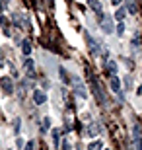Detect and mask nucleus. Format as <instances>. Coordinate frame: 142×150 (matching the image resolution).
Wrapping results in <instances>:
<instances>
[{
    "mask_svg": "<svg viewBox=\"0 0 142 150\" xmlns=\"http://www.w3.org/2000/svg\"><path fill=\"white\" fill-rule=\"evenodd\" d=\"M99 131H101V129H99L97 123H92V125H88V134H90V137H95V134H99Z\"/></svg>",
    "mask_w": 142,
    "mask_h": 150,
    "instance_id": "9",
    "label": "nucleus"
},
{
    "mask_svg": "<svg viewBox=\"0 0 142 150\" xmlns=\"http://www.w3.org/2000/svg\"><path fill=\"white\" fill-rule=\"evenodd\" d=\"M105 150H109V148H105Z\"/></svg>",
    "mask_w": 142,
    "mask_h": 150,
    "instance_id": "27",
    "label": "nucleus"
},
{
    "mask_svg": "<svg viewBox=\"0 0 142 150\" xmlns=\"http://www.w3.org/2000/svg\"><path fill=\"white\" fill-rule=\"evenodd\" d=\"M16 146H18V148H23L25 144H23V140H22V139H18V140H16Z\"/></svg>",
    "mask_w": 142,
    "mask_h": 150,
    "instance_id": "23",
    "label": "nucleus"
},
{
    "mask_svg": "<svg viewBox=\"0 0 142 150\" xmlns=\"http://www.w3.org/2000/svg\"><path fill=\"white\" fill-rule=\"evenodd\" d=\"M22 53L25 57L31 55V43H29V41H23V43H22Z\"/></svg>",
    "mask_w": 142,
    "mask_h": 150,
    "instance_id": "13",
    "label": "nucleus"
},
{
    "mask_svg": "<svg viewBox=\"0 0 142 150\" xmlns=\"http://www.w3.org/2000/svg\"><path fill=\"white\" fill-rule=\"evenodd\" d=\"M0 64H2V51H0Z\"/></svg>",
    "mask_w": 142,
    "mask_h": 150,
    "instance_id": "25",
    "label": "nucleus"
},
{
    "mask_svg": "<svg viewBox=\"0 0 142 150\" xmlns=\"http://www.w3.org/2000/svg\"><path fill=\"white\" fill-rule=\"evenodd\" d=\"M123 31H125V23H123V22H119V25H117V33H119V35H123Z\"/></svg>",
    "mask_w": 142,
    "mask_h": 150,
    "instance_id": "21",
    "label": "nucleus"
},
{
    "mask_svg": "<svg viewBox=\"0 0 142 150\" xmlns=\"http://www.w3.org/2000/svg\"><path fill=\"white\" fill-rule=\"evenodd\" d=\"M74 92H76V96H78V98H82V100L88 98V92H86V88H84V84L80 82V80L74 82Z\"/></svg>",
    "mask_w": 142,
    "mask_h": 150,
    "instance_id": "6",
    "label": "nucleus"
},
{
    "mask_svg": "<svg viewBox=\"0 0 142 150\" xmlns=\"http://www.w3.org/2000/svg\"><path fill=\"white\" fill-rule=\"evenodd\" d=\"M0 86H2V90H4V94H8V96L14 92V82H12V78H8V76L0 78Z\"/></svg>",
    "mask_w": 142,
    "mask_h": 150,
    "instance_id": "2",
    "label": "nucleus"
},
{
    "mask_svg": "<svg viewBox=\"0 0 142 150\" xmlns=\"http://www.w3.org/2000/svg\"><path fill=\"white\" fill-rule=\"evenodd\" d=\"M20 127H22V119L16 117L14 119V134H20Z\"/></svg>",
    "mask_w": 142,
    "mask_h": 150,
    "instance_id": "17",
    "label": "nucleus"
},
{
    "mask_svg": "<svg viewBox=\"0 0 142 150\" xmlns=\"http://www.w3.org/2000/svg\"><path fill=\"white\" fill-rule=\"evenodd\" d=\"M92 90H93V96L97 98V101H99V103H103V101H105V96H103V92H101V88H99L97 80H92Z\"/></svg>",
    "mask_w": 142,
    "mask_h": 150,
    "instance_id": "5",
    "label": "nucleus"
},
{
    "mask_svg": "<svg viewBox=\"0 0 142 150\" xmlns=\"http://www.w3.org/2000/svg\"><path fill=\"white\" fill-rule=\"evenodd\" d=\"M88 150H103V142L101 140H93L88 144Z\"/></svg>",
    "mask_w": 142,
    "mask_h": 150,
    "instance_id": "11",
    "label": "nucleus"
},
{
    "mask_svg": "<svg viewBox=\"0 0 142 150\" xmlns=\"http://www.w3.org/2000/svg\"><path fill=\"white\" fill-rule=\"evenodd\" d=\"M126 12H129V14H136V4H134V0H126Z\"/></svg>",
    "mask_w": 142,
    "mask_h": 150,
    "instance_id": "15",
    "label": "nucleus"
},
{
    "mask_svg": "<svg viewBox=\"0 0 142 150\" xmlns=\"http://www.w3.org/2000/svg\"><path fill=\"white\" fill-rule=\"evenodd\" d=\"M111 2H113V4H115V6H119V4H121V2H123V0H111Z\"/></svg>",
    "mask_w": 142,
    "mask_h": 150,
    "instance_id": "24",
    "label": "nucleus"
},
{
    "mask_svg": "<svg viewBox=\"0 0 142 150\" xmlns=\"http://www.w3.org/2000/svg\"><path fill=\"white\" fill-rule=\"evenodd\" d=\"M99 25H101V29H103L105 33H113V20H111L109 16L101 18V20H99Z\"/></svg>",
    "mask_w": 142,
    "mask_h": 150,
    "instance_id": "1",
    "label": "nucleus"
},
{
    "mask_svg": "<svg viewBox=\"0 0 142 150\" xmlns=\"http://www.w3.org/2000/svg\"><path fill=\"white\" fill-rule=\"evenodd\" d=\"M125 14H126V10L123 8V6H121L119 10L115 12V20H117V22H123V20H125Z\"/></svg>",
    "mask_w": 142,
    "mask_h": 150,
    "instance_id": "14",
    "label": "nucleus"
},
{
    "mask_svg": "<svg viewBox=\"0 0 142 150\" xmlns=\"http://www.w3.org/2000/svg\"><path fill=\"white\" fill-rule=\"evenodd\" d=\"M59 72H60V76H62V82L70 84V80H68V74H66V70H64V68H59Z\"/></svg>",
    "mask_w": 142,
    "mask_h": 150,
    "instance_id": "19",
    "label": "nucleus"
},
{
    "mask_svg": "<svg viewBox=\"0 0 142 150\" xmlns=\"http://www.w3.org/2000/svg\"><path fill=\"white\" fill-rule=\"evenodd\" d=\"M109 86H111V90H113L117 96H121L123 98V92H121V80L117 76H111V80H109Z\"/></svg>",
    "mask_w": 142,
    "mask_h": 150,
    "instance_id": "8",
    "label": "nucleus"
},
{
    "mask_svg": "<svg viewBox=\"0 0 142 150\" xmlns=\"http://www.w3.org/2000/svg\"><path fill=\"white\" fill-rule=\"evenodd\" d=\"M88 4H90V8H92L93 12H97V14H101V10H103V8H101V4H99L97 0H88Z\"/></svg>",
    "mask_w": 142,
    "mask_h": 150,
    "instance_id": "10",
    "label": "nucleus"
},
{
    "mask_svg": "<svg viewBox=\"0 0 142 150\" xmlns=\"http://www.w3.org/2000/svg\"><path fill=\"white\" fill-rule=\"evenodd\" d=\"M33 148H35V142H33V140H29L28 144L23 146V150H33Z\"/></svg>",
    "mask_w": 142,
    "mask_h": 150,
    "instance_id": "22",
    "label": "nucleus"
},
{
    "mask_svg": "<svg viewBox=\"0 0 142 150\" xmlns=\"http://www.w3.org/2000/svg\"><path fill=\"white\" fill-rule=\"evenodd\" d=\"M33 101H35L37 105H43L45 101H47V94H45L43 90H35V92H33Z\"/></svg>",
    "mask_w": 142,
    "mask_h": 150,
    "instance_id": "7",
    "label": "nucleus"
},
{
    "mask_svg": "<svg viewBox=\"0 0 142 150\" xmlns=\"http://www.w3.org/2000/svg\"><path fill=\"white\" fill-rule=\"evenodd\" d=\"M132 142L136 146V150H142V134H140V127H134L132 129Z\"/></svg>",
    "mask_w": 142,
    "mask_h": 150,
    "instance_id": "3",
    "label": "nucleus"
},
{
    "mask_svg": "<svg viewBox=\"0 0 142 150\" xmlns=\"http://www.w3.org/2000/svg\"><path fill=\"white\" fill-rule=\"evenodd\" d=\"M138 94H140V96H142V86H140V90H138Z\"/></svg>",
    "mask_w": 142,
    "mask_h": 150,
    "instance_id": "26",
    "label": "nucleus"
},
{
    "mask_svg": "<svg viewBox=\"0 0 142 150\" xmlns=\"http://www.w3.org/2000/svg\"><path fill=\"white\" fill-rule=\"evenodd\" d=\"M53 140H55V146L59 148V140H60V133H59V129H55V131H53Z\"/></svg>",
    "mask_w": 142,
    "mask_h": 150,
    "instance_id": "18",
    "label": "nucleus"
},
{
    "mask_svg": "<svg viewBox=\"0 0 142 150\" xmlns=\"http://www.w3.org/2000/svg\"><path fill=\"white\" fill-rule=\"evenodd\" d=\"M49 127H51V119H49V117H45V119H43V129H41V131H49Z\"/></svg>",
    "mask_w": 142,
    "mask_h": 150,
    "instance_id": "20",
    "label": "nucleus"
},
{
    "mask_svg": "<svg viewBox=\"0 0 142 150\" xmlns=\"http://www.w3.org/2000/svg\"><path fill=\"white\" fill-rule=\"evenodd\" d=\"M88 47H90V53H92L93 57H97L99 53L103 51L101 47H99V43H97V41H95L93 37H88Z\"/></svg>",
    "mask_w": 142,
    "mask_h": 150,
    "instance_id": "4",
    "label": "nucleus"
},
{
    "mask_svg": "<svg viewBox=\"0 0 142 150\" xmlns=\"http://www.w3.org/2000/svg\"><path fill=\"white\" fill-rule=\"evenodd\" d=\"M107 72H109V74H115V72H117V62H115V61H109V62H107Z\"/></svg>",
    "mask_w": 142,
    "mask_h": 150,
    "instance_id": "16",
    "label": "nucleus"
},
{
    "mask_svg": "<svg viewBox=\"0 0 142 150\" xmlns=\"http://www.w3.org/2000/svg\"><path fill=\"white\" fill-rule=\"evenodd\" d=\"M23 67H25L28 74L33 78V67H35V64H33V61H31V59H25V62H23Z\"/></svg>",
    "mask_w": 142,
    "mask_h": 150,
    "instance_id": "12",
    "label": "nucleus"
}]
</instances>
